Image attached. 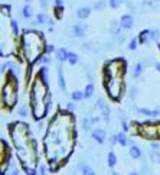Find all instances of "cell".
<instances>
[{"label": "cell", "mask_w": 160, "mask_h": 175, "mask_svg": "<svg viewBox=\"0 0 160 175\" xmlns=\"http://www.w3.org/2000/svg\"><path fill=\"white\" fill-rule=\"evenodd\" d=\"M92 94H94V86H92V84H88V86L85 87V91H84V99H89Z\"/></svg>", "instance_id": "44dd1931"}, {"label": "cell", "mask_w": 160, "mask_h": 175, "mask_svg": "<svg viewBox=\"0 0 160 175\" xmlns=\"http://www.w3.org/2000/svg\"><path fill=\"white\" fill-rule=\"evenodd\" d=\"M55 5L56 6H64V0H55Z\"/></svg>", "instance_id": "b9f144b4"}, {"label": "cell", "mask_w": 160, "mask_h": 175, "mask_svg": "<svg viewBox=\"0 0 160 175\" xmlns=\"http://www.w3.org/2000/svg\"><path fill=\"white\" fill-rule=\"evenodd\" d=\"M89 15H91V9L87 7V6H85V7H79V9L77 10L78 19H82V20H84V19H87Z\"/></svg>", "instance_id": "5bb4252c"}, {"label": "cell", "mask_w": 160, "mask_h": 175, "mask_svg": "<svg viewBox=\"0 0 160 175\" xmlns=\"http://www.w3.org/2000/svg\"><path fill=\"white\" fill-rule=\"evenodd\" d=\"M126 132L123 130V132H120L118 135H117V139H118V143L121 145V146H126L127 145V137H126V135H124Z\"/></svg>", "instance_id": "cb8c5ba5"}, {"label": "cell", "mask_w": 160, "mask_h": 175, "mask_svg": "<svg viewBox=\"0 0 160 175\" xmlns=\"http://www.w3.org/2000/svg\"><path fill=\"white\" fill-rule=\"evenodd\" d=\"M150 41H153V32L146 29V31H141L140 35H138V42L140 44H149Z\"/></svg>", "instance_id": "9c48e42d"}, {"label": "cell", "mask_w": 160, "mask_h": 175, "mask_svg": "<svg viewBox=\"0 0 160 175\" xmlns=\"http://www.w3.org/2000/svg\"><path fill=\"white\" fill-rule=\"evenodd\" d=\"M107 162H108V166H110V168H114V166H116V164H117V156L114 155V152H110V153H108V161H107Z\"/></svg>", "instance_id": "7402d4cb"}, {"label": "cell", "mask_w": 160, "mask_h": 175, "mask_svg": "<svg viewBox=\"0 0 160 175\" xmlns=\"http://www.w3.org/2000/svg\"><path fill=\"white\" fill-rule=\"evenodd\" d=\"M66 109L69 110V111H72V110H75V104L69 103V104H68V106H66Z\"/></svg>", "instance_id": "f35d334b"}, {"label": "cell", "mask_w": 160, "mask_h": 175, "mask_svg": "<svg viewBox=\"0 0 160 175\" xmlns=\"http://www.w3.org/2000/svg\"><path fill=\"white\" fill-rule=\"evenodd\" d=\"M10 27H12V32L17 35L19 33V26H17V20L16 19H10Z\"/></svg>", "instance_id": "4316f807"}, {"label": "cell", "mask_w": 160, "mask_h": 175, "mask_svg": "<svg viewBox=\"0 0 160 175\" xmlns=\"http://www.w3.org/2000/svg\"><path fill=\"white\" fill-rule=\"evenodd\" d=\"M124 61L123 60H113L110 61L104 70L105 78V90L110 99L118 100L123 94V78H124Z\"/></svg>", "instance_id": "277c9868"}, {"label": "cell", "mask_w": 160, "mask_h": 175, "mask_svg": "<svg viewBox=\"0 0 160 175\" xmlns=\"http://www.w3.org/2000/svg\"><path fill=\"white\" fill-rule=\"evenodd\" d=\"M2 9H3V13H6V16H9V15H10V12H9L10 7H9V6H2Z\"/></svg>", "instance_id": "8d00e7d4"}, {"label": "cell", "mask_w": 160, "mask_h": 175, "mask_svg": "<svg viewBox=\"0 0 160 175\" xmlns=\"http://www.w3.org/2000/svg\"><path fill=\"white\" fill-rule=\"evenodd\" d=\"M62 13H64V6H56L55 7V15L58 19H61L62 17Z\"/></svg>", "instance_id": "1f68e13d"}, {"label": "cell", "mask_w": 160, "mask_h": 175, "mask_svg": "<svg viewBox=\"0 0 160 175\" xmlns=\"http://www.w3.org/2000/svg\"><path fill=\"white\" fill-rule=\"evenodd\" d=\"M2 101L7 107H13L17 101V80L13 74L7 75V81L2 88Z\"/></svg>", "instance_id": "8992f818"}, {"label": "cell", "mask_w": 160, "mask_h": 175, "mask_svg": "<svg viewBox=\"0 0 160 175\" xmlns=\"http://www.w3.org/2000/svg\"><path fill=\"white\" fill-rule=\"evenodd\" d=\"M121 27H123L121 25H118L116 20H113V22H111V31H113L114 35H120V33H121Z\"/></svg>", "instance_id": "ffe728a7"}, {"label": "cell", "mask_w": 160, "mask_h": 175, "mask_svg": "<svg viewBox=\"0 0 160 175\" xmlns=\"http://www.w3.org/2000/svg\"><path fill=\"white\" fill-rule=\"evenodd\" d=\"M92 139L98 143H104L105 142V132L103 129H94L92 130Z\"/></svg>", "instance_id": "7c38bea8"}, {"label": "cell", "mask_w": 160, "mask_h": 175, "mask_svg": "<svg viewBox=\"0 0 160 175\" xmlns=\"http://www.w3.org/2000/svg\"><path fill=\"white\" fill-rule=\"evenodd\" d=\"M143 68H144V65L140 62V64H137V65L134 67V71H133V74H134V77H138L140 74H141V71H143Z\"/></svg>", "instance_id": "83f0119b"}, {"label": "cell", "mask_w": 160, "mask_h": 175, "mask_svg": "<svg viewBox=\"0 0 160 175\" xmlns=\"http://www.w3.org/2000/svg\"><path fill=\"white\" fill-rule=\"evenodd\" d=\"M36 20H38V23H40V25H43V23H52V20L49 19V16H48L46 13H39L38 16H36Z\"/></svg>", "instance_id": "ac0fdd59"}, {"label": "cell", "mask_w": 160, "mask_h": 175, "mask_svg": "<svg viewBox=\"0 0 160 175\" xmlns=\"http://www.w3.org/2000/svg\"><path fill=\"white\" fill-rule=\"evenodd\" d=\"M85 31H87V26L84 23H77V25L72 26V32H74V35L77 38H82L84 35H85Z\"/></svg>", "instance_id": "30bf717a"}, {"label": "cell", "mask_w": 160, "mask_h": 175, "mask_svg": "<svg viewBox=\"0 0 160 175\" xmlns=\"http://www.w3.org/2000/svg\"><path fill=\"white\" fill-rule=\"evenodd\" d=\"M40 6H42V9L46 7V0H40Z\"/></svg>", "instance_id": "7bdbcfd3"}, {"label": "cell", "mask_w": 160, "mask_h": 175, "mask_svg": "<svg viewBox=\"0 0 160 175\" xmlns=\"http://www.w3.org/2000/svg\"><path fill=\"white\" fill-rule=\"evenodd\" d=\"M39 75H40V78H42L43 81L48 82V68H46V67H42V68L39 70Z\"/></svg>", "instance_id": "484cf974"}, {"label": "cell", "mask_w": 160, "mask_h": 175, "mask_svg": "<svg viewBox=\"0 0 160 175\" xmlns=\"http://www.w3.org/2000/svg\"><path fill=\"white\" fill-rule=\"evenodd\" d=\"M137 42H138V39H131L130 44H128V49H131V51L136 49L137 48Z\"/></svg>", "instance_id": "d6a6232c"}, {"label": "cell", "mask_w": 160, "mask_h": 175, "mask_svg": "<svg viewBox=\"0 0 160 175\" xmlns=\"http://www.w3.org/2000/svg\"><path fill=\"white\" fill-rule=\"evenodd\" d=\"M75 120L69 113H58L49 123L43 146L50 170L56 171L58 166L68 159L75 145Z\"/></svg>", "instance_id": "6da1fadb"}, {"label": "cell", "mask_w": 160, "mask_h": 175, "mask_svg": "<svg viewBox=\"0 0 160 175\" xmlns=\"http://www.w3.org/2000/svg\"><path fill=\"white\" fill-rule=\"evenodd\" d=\"M156 70H157V71L160 72V64H159V62H157V64H156Z\"/></svg>", "instance_id": "f6af8a7d"}, {"label": "cell", "mask_w": 160, "mask_h": 175, "mask_svg": "<svg viewBox=\"0 0 160 175\" xmlns=\"http://www.w3.org/2000/svg\"><path fill=\"white\" fill-rule=\"evenodd\" d=\"M95 106L101 110V115H103V117H104V120L108 122V119H110V109H108V106L104 103V100L99 99L98 101L95 103Z\"/></svg>", "instance_id": "ba28073f"}, {"label": "cell", "mask_w": 160, "mask_h": 175, "mask_svg": "<svg viewBox=\"0 0 160 175\" xmlns=\"http://www.w3.org/2000/svg\"><path fill=\"white\" fill-rule=\"evenodd\" d=\"M46 51H48V52H52V51H55V46H54V45H48V46H46Z\"/></svg>", "instance_id": "ab89813d"}, {"label": "cell", "mask_w": 160, "mask_h": 175, "mask_svg": "<svg viewBox=\"0 0 160 175\" xmlns=\"http://www.w3.org/2000/svg\"><path fill=\"white\" fill-rule=\"evenodd\" d=\"M137 133L138 135H141L143 137L146 139H150V140H153V139H157L160 136V132H159V126L156 125H141L137 127Z\"/></svg>", "instance_id": "52a82bcc"}, {"label": "cell", "mask_w": 160, "mask_h": 175, "mask_svg": "<svg viewBox=\"0 0 160 175\" xmlns=\"http://www.w3.org/2000/svg\"><path fill=\"white\" fill-rule=\"evenodd\" d=\"M22 49L25 54V60L32 65L35 61L42 58L43 51H46L43 36L40 32L26 31L22 36Z\"/></svg>", "instance_id": "5b68a950"}, {"label": "cell", "mask_w": 160, "mask_h": 175, "mask_svg": "<svg viewBox=\"0 0 160 175\" xmlns=\"http://www.w3.org/2000/svg\"><path fill=\"white\" fill-rule=\"evenodd\" d=\"M10 136L16 148L17 158L22 162L26 174H38L35 170V165L38 161V143H36V139L32 137V135L29 133L28 125L20 122L13 123L10 127Z\"/></svg>", "instance_id": "7a4b0ae2"}, {"label": "cell", "mask_w": 160, "mask_h": 175, "mask_svg": "<svg viewBox=\"0 0 160 175\" xmlns=\"http://www.w3.org/2000/svg\"><path fill=\"white\" fill-rule=\"evenodd\" d=\"M23 10V16L26 17V19H29V17H32V15H33V12H32V7H30V6H25V7H23L22 9Z\"/></svg>", "instance_id": "d4e9b609"}, {"label": "cell", "mask_w": 160, "mask_h": 175, "mask_svg": "<svg viewBox=\"0 0 160 175\" xmlns=\"http://www.w3.org/2000/svg\"><path fill=\"white\" fill-rule=\"evenodd\" d=\"M79 170H81V172H82V174H87V175L95 174L94 170H92L91 166H88V165H85V164H79Z\"/></svg>", "instance_id": "d6986e66"}, {"label": "cell", "mask_w": 160, "mask_h": 175, "mask_svg": "<svg viewBox=\"0 0 160 175\" xmlns=\"http://www.w3.org/2000/svg\"><path fill=\"white\" fill-rule=\"evenodd\" d=\"M78 61H79V58H78V55L75 54V52H69V54H68V62H69L71 65H75Z\"/></svg>", "instance_id": "603a6c76"}, {"label": "cell", "mask_w": 160, "mask_h": 175, "mask_svg": "<svg viewBox=\"0 0 160 175\" xmlns=\"http://www.w3.org/2000/svg\"><path fill=\"white\" fill-rule=\"evenodd\" d=\"M150 148H151V151H153V152H157V151H159V148H160V145L157 142H151V143H150Z\"/></svg>", "instance_id": "836d02e7"}, {"label": "cell", "mask_w": 160, "mask_h": 175, "mask_svg": "<svg viewBox=\"0 0 160 175\" xmlns=\"http://www.w3.org/2000/svg\"><path fill=\"white\" fill-rule=\"evenodd\" d=\"M58 84H59V88L62 90V93H66V84L65 78H64V72H62V67L58 68Z\"/></svg>", "instance_id": "4fadbf2b"}, {"label": "cell", "mask_w": 160, "mask_h": 175, "mask_svg": "<svg viewBox=\"0 0 160 175\" xmlns=\"http://www.w3.org/2000/svg\"><path fill=\"white\" fill-rule=\"evenodd\" d=\"M128 153H130V156H131L133 159H140L141 158V151H140L136 145H131V146H130Z\"/></svg>", "instance_id": "e0dca14e"}, {"label": "cell", "mask_w": 160, "mask_h": 175, "mask_svg": "<svg viewBox=\"0 0 160 175\" xmlns=\"http://www.w3.org/2000/svg\"><path fill=\"white\" fill-rule=\"evenodd\" d=\"M82 99H84V93H81V91H74L72 93V100L78 101V100H82Z\"/></svg>", "instance_id": "f1b7e54d"}, {"label": "cell", "mask_w": 160, "mask_h": 175, "mask_svg": "<svg viewBox=\"0 0 160 175\" xmlns=\"http://www.w3.org/2000/svg\"><path fill=\"white\" fill-rule=\"evenodd\" d=\"M25 2H26V3H29V2H30V0H25Z\"/></svg>", "instance_id": "bcb514c9"}, {"label": "cell", "mask_w": 160, "mask_h": 175, "mask_svg": "<svg viewBox=\"0 0 160 175\" xmlns=\"http://www.w3.org/2000/svg\"><path fill=\"white\" fill-rule=\"evenodd\" d=\"M108 5L111 9H117L118 6L121 5V0H108Z\"/></svg>", "instance_id": "f546056e"}, {"label": "cell", "mask_w": 160, "mask_h": 175, "mask_svg": "<svg viewBox=\"0 0 160 175\" xmlns=\"http://www.w3.org/2000/svg\"><path fill=\"white\" fill-rule=\"evenodd\" d=\"M68 51L65 48H61V49H56V60L59 62H64V61H68Z\"/></svg>", "instance_id": "9a60e30c"}, {"label": "cell", "mask_w": 160, "mask_h": 175, "mask_svg": "<svg viewBox=\"0 0 160 175\" xmlns=\"http://www.w3.org/2000/svg\"><path fill=\"white\" fill-rule=\"evenodd\" d=\"M155 158L157 159V161H159V164H160V155H159V153H157V152L155 153Z\"/></svg>", "instance_id": "ee69618b"}, {"label": "cell", "mask_w": 160, "mask_h": 175, "mask_svg": "<svg viewBox=\"0 0 160 175\" xmlns=\"http://www.w3.org/2000/svg\"><path fill=\"white\" fill-rule=\"evenodd\" d=\"M123 130H124V132H128V125L126 123V122H123Z\"/></svg>", "instance_id": "60d3db41"}, {"label": "cell", "mask_w": 160, "mask_h": 175, "mask_svg": "<svg viewBox=\"0 0 160 175\" xmlns=\"http://www.w3.org/2000/svg\"><path fill=\"white\" fill-rule=\"evenodd\" d=\"M104 7H105V2H104V0H99V2H97V3L94 5L95 10H103Z\"/></svg>", "instance_id": "4dcf8cb0"}, {"label": "cell", "mask_w": 160, "mask_h": 175, "mask_svg": "<svg viewBox=\"0 0 160 175\" xmlns=\"http://www.w3.org/2000/svg\"><path fill=\"white\" fill-rule=\"evenodd\" d=\"M19 115L22 116V117H26V116H28V113H26V107H25V106H22V107L19 109Z\"/></svg>", "instance_id": "d590c367"}, {"label": "cell", "mask_w": 160, "mask_h": 175, "mask_svg": "<svg viewBox=\"0 0 160 175\" xmlns=\"http://www.w3.org/2000/svg\"><path fill=\"white\" fill-rule=\"evenodd\" d=\"M82 129H84V130H89V120H88V119H84Z\"/></svg>", "instance_id": "e575fe53"}, {"label": "cell", "mask_w": 160, "mask_h": 175, "mask_svg": "<svg viewBox=\"0 0 160 175\" xmlns=\"http://www.w3.org/2000/svg\"><path fill=\"white\" fill-rule=\"evenodd\" d=\"M120 25H121L124 29H131L133 25H134V19H133V16H130V15H124V16L120 19Z\"/></svg>", "instance_id": "8fae6325"}, {"label": "cell", "mask_w": 160, "mask_h": 175, "mask_svg": "<svg viewBox=\"0 0 160 175\" xmlns=\"http://www.w3.org/2000/svg\"><path fill=\"white\" fill-rule=\"evenodd\" d=\"M140 115L149 116V117H156V116L160 115V110H149V109H138L137 110Z\"/></svg>", "instance_id": "2e32d148"}, {"label": "cell", "mask_w": 160, "mask_h": 175, "mask_svg": "<svg viewBox=\"0 0 160 175\" xmlns=\"http://www.w3.org/2000/svg\"><path fill=\"white\" fill-rule=\"evenodd\" d=\"M39 174H46V168H45V165H40V166H39Z\"/></svg>", "instance_id": "74e56055"}, {"label": "cell", "mask_w": 160, "mask_h": 175, "mask_svg": "<svg viewBox=\"0 0 160 175\" xmlns=\"http://www.w3.org/2000/svg\"><path fill=\"white\" fill-rule=\"evenodd\" d=\"M50 106V96L48 90V82L43 81L40 75H36L35 82L30 88V110L36 120L43 119Z\"/></svg>", "instance_id": "3957f363"}]
</instances>
